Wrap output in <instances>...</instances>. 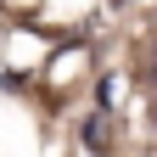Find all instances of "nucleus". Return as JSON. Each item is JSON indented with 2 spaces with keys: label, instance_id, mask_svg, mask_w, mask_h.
<instances>
[{
  "label": "nucleus",
  "instance_id": "obj_1",
  "mask_svg": "<svg viewBox=\"0 0 157 157\" xmlns=\"http://www.w3.org/2000/svg\"><path fill=\"white\" fill-rule=\"evenodd\" d=\"M101 140H107V118H101V112H95V118H90V124H84V146H101Z\"/></svg>",
  "mask_w": 157,
  "mask_h": 157
},
{
  "label": "nucleus",
  "instance_id": "obj_2",
  "mask_svg": "<svg viewBox=\"0 0 157 157\" xmlns=\"http://www.w3.org/2000/svg\"><path fill=\"white\" fill-rule=\"evenodd\" d=\"M151 73H157V51H151Z\"/></svg>",
  "mask_w": 157,
  "mask_h": 157
}]
</instances>
